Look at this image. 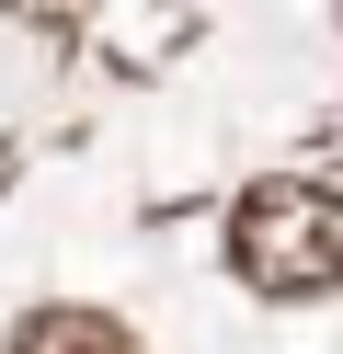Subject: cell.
<instances>
[{
  "label": "cell",
  "instance_id": "obj_1",
  "mask_svg": "<svg viewBox=\"0 0 343 354\" xmlns=\"http://www.w3.org/2000/svg\"><path fill=\"white\" fill-rule=\"evenodd\" d=\"M229 274H240L252 297H274V308L332 297L343 286V194L309 183V171L240 183V206H229Z\"/></svg>",
  "mask_w": 343,
  "mask_h": 354
},
{
  "label": "cell",
  "instance_id": "obj_2",
  "mask_svg": "<svg viewBox=\"0 0 343 354\" xmlns=\"http://www.w3.org/2000/svg\"><path fill=\"white\" fill-rule=\"evenodd\" d=\"M0 354H137V331L114 320V308H80V297H46L12 320V343Z\"/></svg>",
  "mask_w": 343,
  "mask_h": 354
},
{
  "label": "cell",
  "instance_id": "obj_3",
  "mask_svg": "<svg viewBox=\"0 0 343 354\" xmlns=\"http://www.w3.org/2000/svg\"><path fill=\"white\" fill-rule=\"evenodd\" d=\"M12 24H35V35H80L91 24V0H0Z\"/></svg>",
  "mask_w": 343,
  "mask_h": 354
},
{
  "label": "cell",
  "instance_id": "obj_4",
  "mask_svg": "<svg viewBox=\"0 0 343 354\" xmlns=\"http://www.w3.org/2000/svg\"><path fill=\"white\" fill-rule=\"evenodd\" d=\"M332 12H343V0H332Z\"/></svg>",
  "mask_w": 343,
  "mask_h": 354
}]
</instances>
